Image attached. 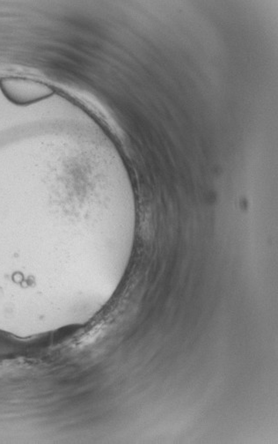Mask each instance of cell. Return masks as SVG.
<instances>
[{"mask_svg": "<svg viewBox=\"0 0 278 444\" xmlns=\"http://www.w3.org/2000/svg\"><path fill=\"white\" fill-rule=\"evenodd\" d=\"M0 86L7 99L19 105L36 103L53 94V91L42 83L21 78L4 79Z\"/></svg>", "mask_w": 278, "mask_h": 444, "instance_id": "1", "label": "cell"}]
</instances>
